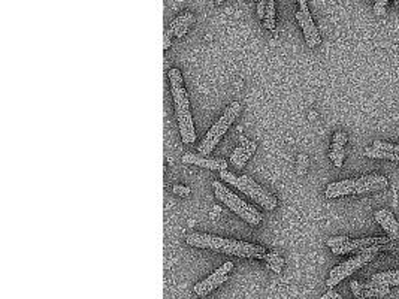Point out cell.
<instances>
[{
	"label": "cell",
	"mask_w": 399,
	"mask_h": 299,
	"mask_svg": "<svg viewBox=\"0 0 399 299\" xmlns=\"http://www.w3.org/2000/svg\"><path fill=\"white\" fill-rule=\"evenodd\" d=\"M365 156L371 159H384L390 162H399V153H390V151H383V150H375L374 147L365 148Z\"/></svg>",
	"instance_id": "d6986e66"
},
{
	"label": "cell",
	"mask_w": 399,
	"mask_h": 299,
	"mask_svg": "<svg viewBox=\"0 0 399 299\" xmlns=\"http://www.w3.org/2000/svg\"><path fill=\"white\" fill-rule=\"evenodd\" d=\"M347 141H348L347 133H344V132H336V133L333 135V142H332V148H330V150H342V148L345 147Z\"/></svg>",
	"instance_id": "ffe728a7"
},
{
	"label": "cell",
	"mask_w": 399,
	"mask_h": 299,
	"mask_svg": "<svg viewBox=\"0 0 399 299\" xmlns=\"http://www.w3.org/2000/svg\"><path fill=\"white\" fill-rule=\"evenodd\" d=\"M347 241H350V238H348L347 235H342V236H333V238L326 239V245L330 247V248H333V247H338V245H341V244H344V242H347Z\"/></svg>",
	"instance_id": "603a6c76"
},
{
	"label": "cell",
	"mask_w": 399,
	"mask_h": 299,
	"mask_svg": "<svg viewBox=\"0 0 399 299\" xmlns=\"http://www.w3.org/2000/svg\"><path fill=\"white\" fill-rule=\"evenodd\" d=\"M169 84H171V92H172V98L175 103V112H177L181 139L184 144L190 145L196 139V132H195V123H193V117L190 111V99L186 92L180 69L169 71Z\"/></svg>",
	"instance_id": "7a4b0ae2"
},
{
	"label": "cell",
	"mask_w": 399,
	"mask_h": 299,
	"mask_svg": "<svg viewBox=\"0 0 399 299\" xmlns=\"http://www.w3.org/2000/svg\"><path fill=\"white\" fill-rule=\"evenodd\" d=\"M183 162L187 163V165H195V166H199V168H205V169H209V171H227V160H223V159H208L206 156H202V154H184L183 156Z\"/></svg>",
	"instance_id": "4fadbf2b"
},
{
	"label": "cell",
	"mask_w": 399,
	"mask_h": 299,
	"mask_svg": "<svg viewBox=\"0 0 399 299\" xmlns=\"http://www.w3.org/2000/svg\"><path fill=\"white\" fill-rule=\"evenodd\" d=\"M215 198L223 202L229 209H232L236 215H239L244 221H247L251 226H259L263 221V215L251 205H248L245 200H242L238 195H235L230 189L223 186L220 181L212 183Z\"/></svg>",
	"instance_id": "5b68a950"
},
{
	"label": "cell",
	"mask_w": 399,
	"mask_h": 299,
	"mask_svg": "<svg viewBox=\"0 0 399 299\" xmlns=\"http://www.w3.org/2000/svg\"><path fill=\"white\" fill-rule=\"evenodd\" d=\"M387 11V0H375L374 5V14L377 17H384Z\"/></svg>",
	"instance_id": "cb8c5ba5"
},
{
	"label": "cell",
	"mask_w": 399,
	"mask_h": 299,
	"mask_svg": "<svg viewBox=\"0 0 399 299\" xmlns=\"http://www.w3.org/2000/svg\"><path fill=\"white\" fill-rule=\"evenodd\" d=\"M321 299H332V298H330V296H329V295H327V293H324V295H323V296H321Z\"/></svg>",
	"instance_id": "f1b7e54d"
},
{
	"label": "cell",
	"mask_w": 399,
	"mask_h": 299,
	"mask_svg": "<svg viewBox=\"0 0 399 299\" xmlns=\"http://www.w3.org/2000/svg\"><path fill=\"white\" fill-rule=\"evenodd\" d=\"M375 221L384 229L387 236L392 239H399V223L396 221L395 215L389 209H378L374 214Z\"/></svg>",
	"instance_id": "5bb4252c"
},
{
	"label": "cell",
	"mask_w": 399,
	"mask_h": 299,
	"mask_svg": "<svg viewBox=\"0 0 399 299\" xmlns=\"http://www.w3.org/2000/svg\"><path fill=\"white\" fill-rule=\"evenodd\" d=\"M186 242L192 247L211 250L223 254L238 256V257H248V259H265V254L268 253L265 247L256 245L245 241L230 239V238H221L215 235L208 233H190L186 236Z\"/></svg>",
	"instance_id": "6da1fadb"
},
{
	"label": "cell",
	"mask_w": 399,
	"mask_h": 299,
	"mask_svg": "<svg viewBox=\"0 0 399 299\" xmlns=\"http://www.w3.org/2000/svg\"><path fill=\"white\" fill-rule=\"evenodd\" d=\"M195 23V15L190 12H186L180 17H177L168 27L166 33H165V42H163V50L166 51L171 45H172V36L181 39L190 29V26Z\"/></svg>",
	"instance_id": "30bf717a"
},
{
	"label": "cell",
	"mask_w": 399,
	"mask_h": 299,
	"mask_svg": "<svg viewBox=\"0 0 399 299\" xmlns=\"http://www.w3.org/2000/svg\"><path fill=\"white\" fill-rule=\"evenodd\" d=\"M308 118H309V120H315V118H317V112H315V111H309Z\"/></svg>",
	"instance_id": "83f0119b"
},
{
	"label": "cell",
	"mask_w": 399,
	"mask_h": 299,
	"mask_svg": "<svg viewBox=\"0 0 399 299\" xmlns=\"http://www.w3.org/2000/svg\"><path fill=\"white\" fill-rule=\"evenodd\" d=\"M375 150H383V151H390V153H399V145H393V144H389V142H384V141H374V145H372Z\"/></svg>",
	"instance_id": "7402d4cb"
},
{
	"label": "cell",
	"mask_w": 399,
	"mask_h": 299,
	"mask_svg": "<svg viewBox=\"0 0 399 299\" xmlns=\"http://www.w3.org/2000/svg\"><path fill=\"white\" fill-rule=\"evenodd\" d=\"M372 284H374V283H372ZM350 287H351V292L354 293V296L360 299L383 298V296H387V295L390 293V287L377 286V284H375V287H372V289H362L359 281H351V283H350Z\"/></svg>",
	"instance_id": "2e32d148"
},
{
	"label": "cell",
	"mask_w": 399,
	"mask_h": 299,
	"mask_svg": "<svg viewBox=\"0 0 399 299\" xmlns=\"http://www.w3.org/2000/svg\"><path fill=\"white\" fill-rule=\"evenodd\" d=\"M220 178L223 181H226L229 186H233L235 189H238L239 192H242L244 195H247L248 198L257 202L262 208L268 209V211H274L278 205L277 198L274 195H271L266 189H263L262 186H259L251 177L248 175H235L230 174L227 171H221L220 172Z\"/></svg>",
	"instance_id": "3957f363"
},
{
	"label": "cell",
	"mask_w": 399,
	"mask_h": 299,
	"mask_svg": "<svg viewBox=\"0 0 399 299\" xmlns=\"http://www.w3.org/2000/svg\"><path fill=\"white\" fill-rule=\"evenodd\" d=\"M233 269V262H226L223 263L218 269H215V272H212L209 277H206L203 281H200L198 284H195L193 292L198 296H205L208 293H211L212 290H215L217 287H220L224 281H227V274Z\"/></svg>",
	"instance_id": "ba28073f"
},
{
	"label": "cell",
	"mask_w": 399,
	"mask_h": 299,
	"mask_svg": "<svg viewBox=\"0 0 399 299\" xmlns=\"http://www.w3.org/2000/svg\"><path fill=\"white\" fill-rule=\"evenodd\" d=\"M354 181L356 180H342V181H336L332 183L326 187L324 196L327 199H335V198H341V196H348L353 195L354 190Z\"/></svg>",
	"instance_id": "9a60e30c"
},
{
	"label": "cell",
	"mask_w": 399,
	"mask_h": 299,
	"mask_svg": "<svg viewBox=\"0 0 399 299\" xmlns=\"http://www.w3.org/2000/svg\"><path fill=\"white\" fill-rule=\"evenodd\" d=\"M327 295H329V296H330L332 299H342L341 298V295H339V293H336L335 290H329V292H327Z\"/></svg>",
	"instance_id": "4316f807"
},
{
	"label": "cell",
	"mask_w": 399,
	"mask_h": 299,
	"mask_svg": "<svg viewBox=\"0 0 399 299\" xmlns=\"http://www.w3.org/2000/svg\"><path fill=\"white\" fill-rule=\"evenodd\" d=\"M172 193H174V195H177V196H180V198H187V196H189L192 192H190V189H189V187L177 184V186H174V187H172Z\"/></svg>",
	"instance_id": "484cf974"
},
{
	"label": "cell",
	"mask_w": 399,
	"mask_h": 299,
	"mask_svg": "<svg viewBox=\"0 0 399 299\" xmlns=\"http://www.w3.org/2000/svg\"><path fill=\"white\" fill-rule=\"evenodd\" d=\"M241 109H242V106H241V102H238V100H233L226 109H224V112L221 114V117L217 120V123L206 132V135H205V138H203V141L200 142L199 145V153L202 154V156H208V154H211L214 150H215V147H217V144L220 142V139L224 136V133L229 130V127L232 126V123L238 118V115L241 114Z\"/></svg>",
	"instance_id": "277c9868"
},
{
	"label": "cell",
	"mask_w": 399,
	"mask_h": 299,
	"mask_svg": "<svg viewBox=\"0 0 399 299\" xmlns=\"http://www.w3.org/2000/svg\"><path fill=\"white\" fill-rule=\"evenodd\" d=\"M395 2H396V3H399V0H395Z\"/></svg>",
	"instance_id": "f546056e"
},
{
	"label": "cell",
	"mask_w": 399,
	"mask_h": 299,
	"mask_svg": "<svg viewBox=\"0 0 399 299\" xmlns=\"http://www.w3.org/2000/svg\"><path fill=\"white\" fill-rule=\"evenodd\" d=\"M253 2H257V0H253Z\"/></svg>",
	"instance_id": "4dcf8cb0"
},
{
	"label": "cell",
	"mask_w": 399,
	"mask_h": 299,
	"mask_svg": "<svg viewBox=\"0 0 399 299\" xmlns=\"http://www.w3.org/2000/svg\"><path fill=\"white\" fill-rule=\"evenodd\" d=\"M299 3V11L296 12V20L299 23V26L302 27V32H303V36H305V41L308 44L309 48H315L320 45L321 42V38H320V33L311 18V14L308 11V5H306V0H298Z\"/></svg>",
	"instance_id": "52a82bcc"
},
{
	"label": "cell",
	"mask_w": 399,
	"mask_h": 299,
	"mask_svg": "<svg viewBox=\"0 0 399 299\" xmlns=\"http://www.w3.org/2000/svg\"><path fill=\"white\" fill-rule=\"evenodd\" d=\"M374 257H375V254H356V256L350 257L348 260L336 265L329 272V278L326 280V286L329 289H332L339 281H342L344 278H347L348 275H351L353 272H356L359 268H362L363 265H366L368 262H371Z\"/></svg>",
	"instance_id": "8992f818"
},
{
	"label": "cell",
	"mask_w": 399,
	"mask_h": 299,
	"mask_svg": "<svg viewBox=\"0 0 399 299\" xmlns=\"http://www.w3.org/2000/svg\"><path fill=\"white\" fill-rule=\"evenodd\" d=\"M371 283H374L377 286H384V287L399 286V269L386 271V272H378V274L372 275Z\"/></svg>",
	"instance_id": "e0dca14e"
},
{
	"label": "cell",
	"mask_w": 399,
	"mask_h": 299,
	"mask_svg": "<svg viewBox=\"0 0 399 299\" xmlns=\"http://www.w3.org/2000/svg\"><path fill=\"white\" fill-rule=\"evenodd\" d=\"M389 187V180L383 175L372 174V175H363L354 181V190L353 195H365L371 192H380L386 190Z\"/></svg>",
	"instance_id": "7c38bea8"
},
{
	"label": "cell",
	"mask_w": 399,
	"mask_h": 299,
	"mask_svg": "<svg viewBox=\"0 0 399 299\" xmlns=\"http://www.w3.org/2000/svg\"><path fill=\"white\" fill-rule=\"evenodd\" d=\"M393 241L390 236H371V238H359V239H350L338 247H333L330 248L333 254H348V253H357L359 250L362 248H366V247H371V245H381V244H387Z\"/></svg>",
	"instance_id": "9c48e42d"
},
{
	"label": "cell",
	"mask_w": 399,
	"mask_h": 299,
	"mask_svg": "<svg viewBox=\"0 0 399 299\" xmlns=\"http://www.w3.org/2000/svg\"><path fill=\"white\" fill-rule=\"evenodd\" d=\"M329 157L330 160L333 162V165L336 168H341L342 166V162H344V157H345V150H330L329 151Z\"/></svg>",
	"instance_id": "44dd1931"
},
{
	"label": "cell",
	"mask_w": 399,
	"mask_h": 299,
	"mask_svg": "<svg viewBox=\"0 0 399 299\" xmlns=\"http://www.w3.org/2000/svg\"><path fill=\"white\" fill-rule=\"evenodd\" d=\"M308 156L306 154H299L298 156V174L303 175L306 172V168H308Z\"/></svg>",
	"instance_id": "d4e9b609"
},
{
	"label": "cell",
	"mask_w": 399,
	"mask_h": 299,
	"mask_svg": "<svg viewBox=\"0 0 399 299\" xmlns=\"http://www.w3.org/2000/svg\"><path fill=\"white\" fill-rule=\"evenodd\" d=\"M263 260L266 262V266H268L271 271H274L275 274H280L281 269H283V266H284V263H286L284 259H283L278 253H275V251L266 253Z\"/></svg>",
	"instance_id": "ac0fdd59"
},
{
	"label": "cell",
	"mask_w": 399,
	"mask_h": 299,
	"mask_svg": "<svg viewBox=\"0 0 399 299\" xmlns=\"http://www.w3.org/2000/svg\"><path fill=\"white\" fill-rule=\"evenodd\" d=\"M238 133H239V145L233 150L232 156H230V162L232 165L236 168V169H242L245 166V163L251 159V156L254 154L256 148H257V144L253 142V141H248L242 133H241V129L238 127Z\"/></svg>",
	"instance_id": "8fae6325"
}]
</instances>
